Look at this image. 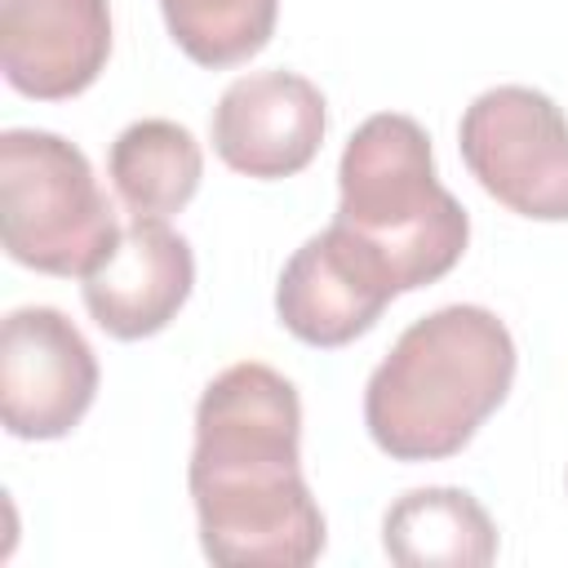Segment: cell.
<instances>
[{
    "instance_id": "cell-1",
    "label": "cell",
    "mask_w": 568,
    "mask_h": 568,
    "mask_svg": "<svg viewBox=\"0 0 568 568\" xmlns=\"http://www.w3.org/2000/svg\"><path fill=\"white\" fill-rule=\"evenodd\" d=\"M200 546L226 568H306L324 515L302 479V399L271 364L222 368L195 404L186 466Z\"/></svg>"
},
{
    "instance_id": "cell-2",
    "label": "cell",
    "mask_w": 568,
    "mask_h": 568,
    "mask_svg": "<svg viewBox=\"0 0 568 568\" xmlns=\"http://www.w3.org/2000/svg\"><path fill=\"white\" fill-rule=\"evenodd\" d=\"M515 382V337L488 311L453 302L413 320L364 386V426L395 462L462 453Z\"/></svg>"
},
{
    "instance_id": "cell-3",
    "label": "cell",
    "mask_w": 568,
    "mask_h": 568,
    "mask_svg": "<svg viewBox=\"0 0 568 568\" xmlns=\"http://www.w3.org/2000/svg\"><path fill=\"white\" fill-rule=\"evenodd\" d=\"M333 222L386 257L399 293L448 275L470 240L466 209L435 178L426 129L399 111H377L351 133L337 164Z\"/></svg>"
},
{
    "instance_id": "cell-4",
    "label": "cell",
    "mask_w": 568,
    "mask_h": 568,
    "mask_svg": "<svg viewBox=\"0 0 568 568\" xmlns=\"http://www.w3.org/2000/svg\"><path fill=\"white\" fill-rule=\"evenodd\" d=\"M4 253L44 275H89L115 244L120 222L80 146L49 129L0 138Z\"/></svg>"
},
{
    "instance_id": "cell-5",
    "label": "cell",
    "mask_w": 568,
    "mask_h": 568,
    "mask_svg": "<svg viewBox=\"0 0 568 568\" xmlns=\"http://www.w3.org/2000/svg\"><path fill=\"white\" fill-rule=\"evenodd\" d=\"M470 178L510 213L568 222V115L528 84L484 89L457 124Z\"/></svg>"
},
{
    "instance_id": "cell-6",
    "label": "cell",
    "mask_w": 568,
    "mask_h": 568,
    "mask_svg": "<svg viewBox=\"0 0 568 568\" xmlns=\"http://www.w3.org/2000/svg\"><path fill=\"white\" fill-rule=\"evenodd\" d=\"M98 395V359L58 306H18L0 328V417L13 439H62Z\"/></svg>"
},
{
    "instance_id": "cell-7",
    "label": "cell",
    "mask_w": 568,
    "mask_h": 568,
    "mask_svg": "<svg viewBox=\"0 0 568 568\" xmlns=\"http://www.w3.org/2000/svg\"><path fill=\"white\" fill-rule=\"evenodd\" d=\"M395 293L399 288L386 257L351 226L333 222L284 262L275 315L297 342L333 351L368 333Z\"/></svg>"
},
{
    "instance_id": "cell-8",
    "label": "cell",
    "mask_w": 568,
    "mask_h": 568,
    "mask_svg": "<svg viewBox=\"0 0 568 568\" xmlns=\"http://www.w3.org/2000/svg\"><path fill=\"white\" fill-rule=\"evenodd\" d=\"M213 151L226 169L275 182L302 173L328 129L324 93L297 71H248L231 80L213 106Z\"/></svg>"
},
{
    "instance_id": "cell-9",
    "label": "cell",
    "mask_w": 568,
    "mask_h": 568,
    "mask_svg": "<svg viewBox=\"0 0 568 568\" xmlns=\"http://www.w3.org/2000/svg\"><path fill=\"white\" fill-rule=\"evenodd\" d=\"M80 280L93 324L120 342H138L169 328V320L186 306L195 284V257L164 217L133 213V222L120 226L102 262Z\"/></svg>"
},
{
    "instance_id": "cell-10",
    "label": "cell",
    "mask_w": 568,
    "mask_h": 568,
    "mask_svg": "<svg viewBox=\"0 0 568 568\" xmlns=\"http://www.w3.org/2000/svg\"><path fill=\"white\" fill-rule=\"evenodd\" d=\"M106 53V0H0V67L18 93L36 102L75 98L98 80Z\"/></svg>"
},
{
    "instance_id": "cell-11",
    "label": "cell",
    "mask_w": 568,
    "mask_h": 568,
    "mask_svg": "<svg viewBox=\"0 0 568 568\" xmlns=\"http://www.w3.org/2000/svg\"><path fill=\"white\" fill-rule=\"evenodd\" d=\"M382 550L404 568H484L497 559V528L466 488H413L382 519Z\"/></svg>"
},
{
    "instance_id": "cell-12",
    "label": "cell",
    "mask_w": 568,
    "mask_h": 568,
    "mask_svg": "<svg viewBox=\"0 0 568 568\" xmlns=\"http://www.w3.org/2000/svg\"><path fill=\"white\" fill-rule=\"evenodd\" d=\"M111 182L129 213L138 217H169L191 204L204 178L200 142L178 120H133L111 142Z\"/></svg>"
},
{
    "instance_id": "cell-13",
    "label": "cell",
    "mask_w": 568,
    "mask_h": 568,
    "mask_svg": "<svg viewBox=\"0 0 568 568\" xmlns=\"http://www.w3.org/2000/svg\"><path fill=\"white\" fill-rule=\"evenodd\" d=\"M169 36L200 67H235L266 49L280 0H160Z\"/></svg>"
}]
</instances>
